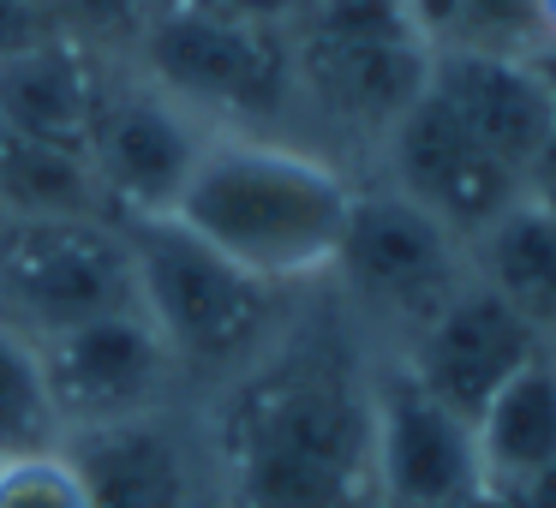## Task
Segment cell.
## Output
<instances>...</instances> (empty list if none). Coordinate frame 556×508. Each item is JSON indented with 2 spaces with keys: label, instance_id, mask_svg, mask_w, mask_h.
Wrapping results in <instances>:
<instances>
[{
  "label": "cell",
  "instance_id": "obj_1",
  "mask_svg": "<svg viewBox=\"0 0 556 508\" xmlns=\"http://www.w3.org/2000/svg\"><path fill=\"white\" fill-rule=\"evenodd\" d=\"M348 312L288 329L204 407L228 508H377V407Z\"/></svg>",
  "mask_w": 556,
  "mask_h": 508
},
{
  "label": "cell",
  "instance_id": "obj_2",
  "mask_svg": "<svg viewBox=\"0 0 556 508\" xmlns=\"http://www.w3.org/2000/svg\"><path fill=\"white\" fill-rule=\"evenodd\" d=\"M353 192L359 180L300 138L216 132L168 216L240 269L300 288L329 276Z\"/></svg>",
  "mask_w": 556,
  "mask_h": 508
},
{
  "label": "cell",
  "instance_id": "obj_3",
  "mask_svg": "<svg viewBox=\"0 0 556 508\" xmlns=\"http://www.w3.org/2000/svg\"><path fill=\"white\" fill-rule=\"evenodd\" d=\"M121 228L126 252H132L138 312L150 317L162 347L174 353L186 389L216 395L288 329V288L240 269L174 216H144L121 221Z\"/></svg>",
  "mask_w": 556,
  "mask_h": 508
},
{
  "label": "cell",
  "instance_id": "obj_4",
  "mask_svg": "<svg viewBox=\"0 0 556 508\" xmlns=\"http://www.w3.org/2000/svg\"><path fill=\"white\" fill-rule=\"evenodd\" d=\"M126 66L192 109L210 132L288 138L281 126L300 114L288 25H257L222 0H156Z\"/></svg>",
  "mask_w": 556,
  "mask_h": 508
},
{
  "label": "cell",
  "instance_id": "obj_5",
  "mask_svg": "<svg viewBox=\"0 0 556 508\" xmlns=\"http://www.w3.org/2000/svg\"><path fill=\"white\" fill-rule=\"evenodd\" d=\"M288 54L300 114L383 144L401 109L425 90L437 49L413 25L407 0H305L288 18Z\"/></svg>",
  "mask_w": 556,
  "mask_h": 508
},
{
  "label": "cell",
  "instance_id": "obj_6",
  "mask_svg": "<svg viewBox=\"0 0 556 508\" xmlns=\"http://www.w3.org/2000/svg\"><path fill=\"white\" fill-rule=\"evenodd\" d=\"M329 281L341 288V312L359 329H383L401 353L472 281V264L467 245L413 198L395 186H359Z\"/></svg>",
  "mask_w": 556,
  "mask_h": 508
},
{
  "label": "cell",
  "instance_id": "obj_7",
  "mask_svg": "<svg viewBox=\"0 0 556 508\" xmlns=\"http://www.w3.org/2000/svg\"><path fill=\"white\" fill-rule=\"evenodd\" d=\"M132 305V252L114 216H0V317L18 335L42 341Z\"/></svg>",
  "mask_w": 556,
  "mask_h": 508
},
{
  "label": "cell",
  "instance_id": "obj_8",
  "mask_svg": "<svg viewBox=\"0 0 556 508\" xmlns=\"http://www.w3.org/2000/svg\"><path fill=\"white\" fill-rule=\"evenodd\" d=\"M210 138L216 132L192 109L162 97L144 73L109 66V90H102L97 126H90L85 168L114 221L168 216Z\"/></svg>",
  "mask_w": 556,
  "mask_h": 508
},
{
  "label": "cell",
  "instance_id": "obj_9",
  "mask_svg": "<svg viewBox=\"0 0 556 508\" xmlns=\"http://www.w3.org/2000/svg\"><path fill=\"white\" fill-rule=\"evenodd\" d=\"M90 508H228L204 412L186 401L61 436Z\"/></svg>",
  "mask_w": 556,
  "mask_h": 508
},
{
  "label": "cell",
  "instance_id": "obj_10",
  "mask_svg": "<svg viewBox=\"0 0 556 508\" xmlns=\"http://www.w3.org/2000/svg\"><path fill=\"white\" fill-rule=\"evenodd\" d=\"M37 365H42V383H49L61 436L186 401L180 365H174V353L162 347V335L150 329V317L138 305L73 323L61 335H42Z\"/></svg>",
  "mask_w": 556,
  "mask_h": 508
},
{
  "label": "cell",
  "instance_id": "obj_11",
  "mask_svg": "<svg viewBox=\"0 0 556 508\" xmlns=\"http://www.w3.org/2000/svg\"><path fill=\"white\" fill-rule=\"evenodd\" d=\"M377 150H383V186L437 216L460 245H472L508 204H520V174L503 168L431 90L401 109Z\"/></svg>",
  "mask_w": 556,
  "mask_h": 508
},
{
  "label": "cell",
  "instance_id": "obj_12",
  "mask_svg": "<svg viewBox=\"0 0 556 508\" xmlns=\"http://www.w3.org/2000/svg\"><path fill=\"white\" fill-rule=\"evenodd\" d=\"M377 407V508H467L484 491L472 424L431 401L401 359L371 371Z\"/></svg>",
  "mask_w": 556,
  "mask_h": 508
},
{
  "label": "cell",
  "instance_id": "obj_13",
  "mask_svg": "<svg viewBox=\"0 0 556 508\" xmlns=\"http://www.w3.org/2000/svg\"><path fill=\"white\" fill-rule=\"evenodd\" d=\"M544 347H551V341H539L532 323H520V317L472 276L467 288H460L407 347L389 353V359H401V371H407L431 401H443L455 419L479 424V412L491 407L496 389H503L527 359H539Z\"/></svg>",
  "mask_w": 556,
  "mask_h": 508
},
{
  "label": "cell",
  "instance_id": "obj_14",
  "mask_svg": "<svg viewBox=\"0 0 556 508\" xmlns=\"http://www.w3.org/2000/svg\"><path fill=\"white\" fill-rule=\"evenodd\" d=\"M425 90L515 174H527V162L539 156V144L556 132V102H551V90L539 85L527 54L443 42V49L431 54Z\"/></svg>",
  "mask_w": 556,
  "mask_h": 508
},
{
  "label": "cell",
  "instance_id": "obj_15",
  "mask_svg": "<svg viewBox=\"0 0 556 508\" xmlns=\"http://www.w3.org/2000/svg\"><path fill=\"white\" fill-rule=\"evenodd\" d=\"M102 90H109V61L97 54V42L61 30L0 61V120L30 144L85 162Z\"/></svg>",
  "mask_w": 556,
  "mask_h": 508
},
{
  "label": "cell",
  "instance_id": "obj_16",
  "mask_svg": "<svg viewBox=\"0 0 556 508\" xmlns=\"http://www.w3.org/2000/svg\"><path fill=\"white\" fill-rule=\"evenodd\" d=\"M484 491H515L556 460V347L527 359L472 424Z\"/></svg>",
  "mask_w": 556,
  "mask_h": 508
},
{
  "label": "cell",
  "instance_id": "obj_17",
  "mask_svg": "<svg viewBox=\"0 0 556 508\" xmlns=\"http://www.w3.org/2000/svg\"><path fill=\"white\" fill-rule=\"evenodd\" d=\"M467 264L520 323H532V335L556 347V221L539 204H508L467 245Z\"/></svg>",
  "mask_w": 556,
  "mask_h": 508
},
{
  "label": "cell",
  "instance_id": "obj_18",
  "mask_svg": "<svg viewBox=\"0 0 556 508\" xmlns=\"http://www.w3.org/2000/svg\"><path fill=\"white\" fill-rule=\"evenodd\" d=\"M49 448H61V419L42 383L37 341L0 317V460L49 455Z\"/></svg>",
  "mask_w": 556,
  "mask_h": 508
},
{
  "label": "cell",
  "instance_id": "obj_19",
  "mask_svg": "<svg viewBox=\"0 0 556 508\" xmlns=\"http://www.w3.org/2000/svg\"><path fill=\"white\" fill-rule=\"evenodd\" d=\"M0 508H90L73 460L61 448L49 455H18L0 460Z\"/></svg>",
  "mask_w": 556,
  "mask_h": 508
},
{
  "label": "cell",
  "instance_id": "obj_20",
  "mask_svg": "<svg viewBox=\"0 0 556 508\" xmlns=\"http://www.w3.org/2000/svg\"><path fill=\"white\" fill-rule=\"evenodd\" d=\"M61 18L49 13V7H37V0H0V61L18 49H37V42L61 37Z\"/></svg>",
  "mask_w": 556,
  "mask_h": 508
},
{
  "label": "cell",
  "instance_id": "obj_21",
  "mask_svg": "<svg viewBox=\"0 0 556 508\" xmlns=\"http://www.w3.org/2000/svg\"><path fill=\"white\" fill-rule=\"evenodd\" d=\"M520 198H527V204H539L544 216L556 221V132L544 138L539 156L527 162V174H520Z\"/></svg>",
  "mask_w": 556,
  "mask_h": 508
},
{
  "label": "cell",
  "instance_id": "obj_22",
  "mask_svg": "<svg viewBox=\"0 0 556 508\" xmlns=\"http://www.w3.org/2000/svg\"><path fill=\"white\" fill-rule=\"evenodd\" d=\"M460 7H467V0H407L413 25H419L425 37H431V49L455 42V30H460Z\"/></svg>",
  "mask_w": 556,
  "mask_h": 508
},
{
  "label": "cell",
  "instance_id": "obj_23",
  "mask_svg": "<svg viewBox=\"0 0 556 508\" xmlns=\"http://www.w3.org/2000/svg\"><path fill=\"white\" fill-rule=\"evenodd\" d=\"M508 496V508H556V460L544 472H532L527 484H515V491H496Z\"/></svg>",
  "mask_w": 556,
  "mask_h": 508
},
{
  "label": "cell",
  "instance_id": "obj_24",
  "mask_svg": "<svg viewBox=\"0 0 556 508\" xmlns=\"http://www.w3.org/2000/svg\"><path fill=\"white\" fill-rule=\"evenodd\" d=\"M527 61H532V73H539V85L551 90V102H556V37L532 42V49H527Z\"/></svg>",
  "mask_w": 556,
  "mask_h": 508
},
{
  "label": "cell",
  "instance_id": "obj_25",
  "mask_svg": "<svg viewBox=\"0 0 556 508\" xmlns=\"http://www.w3.org/2000/svg\"><path fill=\"white\" fill-rule=\"evenodd\" d=\"M539 25H544V37H556V0H539Z\"/></svg>",
  "mask_w": 556,
  "mask_h": 508
},
{
  "label": "cell",
  "instance_id": "obj_26",
  "mask_svg": "<svg viewBox=\"0 0 556 508\" xmlns=\"http://www.w3.org/2000/svg\"><path fill=\"white\" fill-rule=\"evenodd\" d=\"M37 7H49V13H54V18H61V13H66V0H37ZM61 25H66V18H61Z\"/></svg>",
  "mask_w": 556,
  "mask_h": 508
}]
</instances>
